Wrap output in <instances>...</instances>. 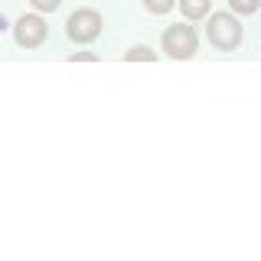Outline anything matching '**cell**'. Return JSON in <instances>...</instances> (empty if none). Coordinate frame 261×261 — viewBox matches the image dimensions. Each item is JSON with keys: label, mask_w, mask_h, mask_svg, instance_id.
<instances>
[{"label": "cell", "mask_w": 261, "mask_h": 261, "mask_svg": "<svg viewBox=\"0 0 261 261\" xmlns=\"http://www.w3.org/2000/svg\"><path fill=\"white\" fill-rule=\"evenodd\" d=\"M206 36H209V43L216 46V49H239L242 46V36H245V30H242V23H239V13H232V10H219V13H209V27H206Z\"/></svg>", "instance_id": "cell-1"}, {"label": "cell", "mask_w": 261, "mask_h": 261, "mask_svg": "<svg viewBox=\"0 0 261 261\" xmlns=\"http://www.w3.org/2000/svg\"><path fill=\"white\" fill-rule=\"evenodd\" d=\"M101 13L92 10V7H79L75 13H69V20H65V36L72 39V43L85 46V43H95L98 36H101Z\"/></svg>", "instance_id": "cell-2"}, {"label": "cell", "mask_w": 261, "mask_h": 261, "mask_svg": "<svg viewBox=\"0 0 261 261\" xmlns=\"http://www.w3.org/2000/svg\"><path fill=\"white\" fill-rule=\"evenodd\" d=\"M163 53L173 56V59H193L196 49H199V36L190 23H173V27L163 30V39H160Z\"/></svg>", "instance_id": "cell-3"}, {"label": "cell", "mask_w": 261, "mask_h": 261, "mask_svg": "<svg viewBox=\"0 0 261 261\" xmlns=\"http://www.w3.org/2000/svg\"><path fill=\"white\" fill-rule=\"evenodd\" d=\"M46 36H49V27L39 13H23L20 20L13 23V39H16V46H23V49H39L46 43Z\"/></svg>", "instance_id": "cell-4"}, {"label": "cell", "mask_w": 261, "mask_h": 261, "mask_svg": "<svg viewBox=\"0 0 261 261\" xmlns=\"http://www.w3.org/2000/svg\"><path fill=\"white\" fill-rule=\"evenodd\" d=\"M179 10H183L186 20H202V16H209V7L212 0H176Z\"/></svg>", "instance_id": "cell-5"}, {"label": "cell", "mask_w": 261, "mask_h": 261, "mask_svg": "<svg viewBox=\"0 0 261 261\" xmlns=\"http://www.w3.org/2000/svg\"><path fill=\"white\" fill-rule=\"evenodd\" d=\"M127 62H157V53H153L150 46H130L124 53Z\"/></svg>", "instance_id": "cell-6"}, {"label": "cell", "mask_w": 261, "mask_h": 261, "mask_svg": "<svg viewBox=\"0 0 261 261\" xmlns=\"http://www.w3.org/2000/svg\"><path fill=\"white\" fill-rule=\"evenodd\" d=\"M228 7H232V13H239V16H251V13H258L261 0H228Z\"/></svg>", "instance_id": "cell-7"}, {"label": "cell", "mask_w": 261, "mask_h": 261, "mask_svg": "<svg viewBox=\"0 0 261 261\" xmlns=\"http://www.w3.org/2000/svg\"><path fill=\"white\" fill-rule=\"evenodd\" d=\"M144 7L150 13H157V16H163V13H170L176 7V0H144Z\"/></svg>", "instance_id": "cell-8"}, {"label": "cell", "mask_w": 261, "mask_h": 261, "mask_svg": "<svg viewBox=\"0 0 261 261\" xmlns=\"http://www.w3.org/2000/svg\"><path fill=\"white\" fill-rule=\"evenodd\" d=\"M33 4V10L36 13H53V10H59L62 7V0H30Z\"/></svg>", "instance_id": "cell-9"}, {"label": "cell", "mask_w": 261, "mask_h": 261, "mask_svg": "<svg viewBox=\"0 0 261 261\" xmlns=\"http://www.w3.org/2000/svg\"><path fill=\"white\" fill-rule=\"evenodd\" d=\"M69 59H72V62H79V59H88V62H95L98 56H95V53H72Z\"/></svg>", "instance_id": "cell-10"}, {"label": "cell", "mask_w": 261, "mask_h": 261, "mask_svg": "<svg viewBox=\"0 0 261 261\" xmlns=\"http://www.w3.org/2000/svg\"><path fill=\"white\" fill-rule=\"evenodd\" d=\"M0 30H7V20H4V16H0Z\"/></svg>", "instance_id": "cell-11"}]
</instances>
